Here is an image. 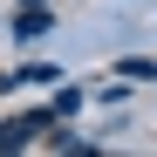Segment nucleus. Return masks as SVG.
<instances>
[{"label": "nucleus", "mask_w": 157, "mask_h": 157, "mask_svg": "<svg viewBox=\"0 0 157 157\" xmlns=\"http://www.w3.org/2000/svg\"><path fill=\"white\" fill-rule=\"evenodd\" d=\"M34 130H48V116H21V123H0V150H14V144H28Z\"/></svg>", "instance_id": "1"}, {"label": "nucleus", "mask_w": 157, "mask_h": 157, "mask_svg": "<svg viewBox=\"0 0 157 157\" xmlns=\"http://www.w3.org/2000/svg\"><path fill=\"white\" fill-rule=\"evenodd\" d=\"M48 28H55V21L41 14V0H28V14H14V34H28V41H34V34H48Z\"/></svg>", "instance_id": "2"}]
</instances>
